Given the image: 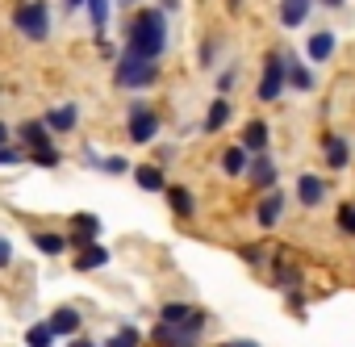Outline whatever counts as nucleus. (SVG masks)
Masks as SVG:
<instances>
[{"label":"nucleus","instance_id":"1","mask_svg":"<svg viewBox=\"0 0 355 347\" xmlns=\"http://www.w3.org/2000/svg\"><path fill=\"white\" fill-rule=\"evenodd\" d=\"M167 42V26H163V13L159 9H142L134 22H130V51L125 55H138V59H159Z\"/></svg>","mask_w":355,"mask_h":347},{"label":"nucleus","instance_id":"2","mask_svg":"<svg viewBox=\"0 0 355 347\" xmlns=\"http://www.w3.org/2000/svg\"><path fill=\"white\" fill-rule=\"evenodd\" d=\"M13 26H17L26 38L42 42V38L51 34V13H46L42 0H26V5H17V13H13Z\"/></svg>","mask_w":355,"mask_h":347},{"label":"nucleus","instance_id":"3","mask_svg":"<svg viewBox=\"0 0 355 347\" xmlns=\"http://www.w3.org/2000/svg\"><path fill=\"white\" fill-rule=\"evenodd\" d=\"M155 76H159V63H150V59H138V55L117 59V84H125V88H146V84H155Z\"/></svg>","mask_w":355,"mask_h":347},{"label":"nucleus","instance_id":"4","mask_svg":"<svg viewBox=\"0 0 355 347\" xmlns=\"http://www.w3.org/2000/svg\"><path fill=\"white\" fill-rule=\"evenodd\" d=\"M284 71H288V59L272 55L268 67H263V80H259V101H276L280 88H284Z\"/></svg>","mask_w":355,"mask_h":347},{"label":"nucleus","instance_id":"5","mask_svg":"<svg viewBox=\"0 0 355 347\" xmlns=\"http://www.w3.org/2000/svg\"><path fill=\"white\" fill-rule=\"evenodd\" d=\"M163 322H167V326H189V330H197V335H201L205 314H201V310H193V305H180V301H167V305H163Z\"/></svg>","mask_w":355,"mask_h":347},{"label":"nucleus","instance_id":"6","mask_svg":"<svg viewBox=\"0 0 355 347\" xmlns=\"http://www.w3.org/2000/svg\"><path fill=\"white\" fill-rule=\"evenodd\" d=\"M155 134H159V117L138 105V109L130 113V138H134V142H150Z\"/></svg>","mask_w":355,"mask_h":347},{"label":"nucleus","instance_id":"7","mask_svg":"<svg viewBox=\"0 0 355 347\" xmlns=\"http://www.w3.org/2000/svg\"><path fill=\"white\" fill-rule=\"evenodd\" d=\"M155 343H163V347H197V330H189V326H159L155 330Z\"/></svg>","mask_w":355,"mask_h":347},{"label":"nucleus","instance_id":"8","mask_svg":"<svg viewBox=\"0 0 355 347\" xmlns=\"http://www.w3.org/2000/svg\"><path fill=\"white\" fill-rule=\"evenodd\" d=\"M309 9H313V0H280V22H284V30L305 26Z\"/></svg>","mask_w":355,"mask_h":347},{"label":"nucleus","instance_id":"9","mask_svg":"<svg viewBox=\"0 0 355 347\" xmlns=\"http://www.w3.org/2000/svg\"><path fill=\"white\" fill-rule=\"evenodd\" d=\"M46 326H51V335H67V339H71V335L80 330V314H76L71 305H63V310H55V314L46 318Z\"/></svg>","mask_w":355,"mask_h":347},{"label":"nucleus","instance_id":"10","mask_svg":"<svg viewBox=\"0 0 355 347\" xmlns=\"http://www.w3.org/2000/svg\"><path fill=\"white\" fill-rule=\"evenodd\" d=\"M71 226H76V235H71V243H76V247H88V243H92V235L101 230L96 214H76V218H71Z\"/></svg>","mask_w":355,"mask_h":347},{"label":"nucleus","instance_id":"11","mask_svg":"<svg viewBox=\"0 0 355 347\" xmlns=\"http://www.w3.org/2000/svg\"><path fill=\"white\" fill-rule=\"evenodd\" d=\"M251 180H255V189H276V163L268 159V155H259L255 163H251Z\"/></svg>","mask_w":355,"mask_h":347},{"label":"nucleus","instance_id":"12","mask_svg":"<svg viewBox=\"0 0 355 347\" xmlns=\"http://www.w3.org/2000/svg\"><path fill=\"white\" fill-rule=\"evenodd\" d=\"M76 117H80V113H76V105H59V109H51V113L42 117V126H46V130H71V126H76Z\"/></svg>","mask_w":355,"mask_h":347},{"label":"nucleus","instance_id":"13","mask_svg":"<svg viewBox=\"0 0 355 347\" xmlns=\"http://www.w3.org/2000/svg\"><path fill=\"white\" fill-rule=\"evenodd\" d=\"M297 197H301V205H318V201L326 197V185H322L318 176H301V180H297Z\"/></svg>","mask_w":355,"mask_h":347},{"label":"nucleus","instance_id":"14","mask_svg":"<svg viewBox=\"0 0 355 347\" xmlns=\"http://www.w3.org/2000/svg\"><path fill=\"white\" fill-rule=\"evenodd\" d=\"M280 210H284V197L272 189V193L259 201V226H276V222H280Z\"/></svg>","mask_w":355,"mask_h":347},{"label":"nucleus","instance_id":"15","mask_svg":"<svg viewBox=\"0 0 355 347\" xmlns=\"http://www.w3.org/2000/svg\"><path fill=\"white\" fill-rule=\"evenodd\" d=\"M247 167H251V159H247L243 146H230V151L222 155V171H226V176H243Z\"/></svg>","mask_w":355,"mask_h":347},{"label":"nucleus","instance_id":"16","mask_svg":"<svg viewBox=\"0 0 355 347\" xmlns=\"http://www.w3.org/2000/svg\"><path fill=\"white\" fill-rule=\"evenodd\" d=\"M243 151H263L268 146V126L263 121H251L247 130H243V142H239Z\"/></svg>","mask_w":355,"mask_h":347},{"label":"nucleus","instance_id":"17","mask_svg":"<svg viewBox=\"0 0 355 347\" xmlns=\"http://www.w3.org/2000/svg\"><path fill=\"white\" fill-rule=\"evenodd\" d=\"M163 193H167L171 210L180 214V218H189V214H193V193H189V189H180V185H171V189H163Z\"/></svg>","mask_w":355,"mask_h":347},{"label":"nucleus","instance_id":"18","mask_svg":"<svg viewBox=\"0 0 355 347\" xmlns=\"http://www.w3.org/2000/svg\"><path fill=\"white\" fill-rule=\"evenodd\" d=\"M105 264H109L105 247H84V255L76 260V272H92V268H105Z\"/></svg>","mask_w":355,"mask_h":347},{"label":"nucleus","instance_id":"19","mask_svg":"<svg viewBox=\"0 0 355 347\" xmlns=\"http://www.w3.org/2000/svg\"><path fill=\"white\" fill-rule=\"evenodd\" d=\"M330 55H334V34H326V30L313 34V38H309V59L322 63V59H330Z\"/></svg>","mask_w":355,"mask_h":347},{"label":"nucleus","instance_id":"20","mask_svg":"<svg viewBox=\"0 0 355 347\" xmlns=\"http://www.w3.org/2000/svg\"><path fill=\"white\" fill-rule=\"evenodd\" d=\"M134 180H138L142 189H150V193H163V189H167V185H163V171H159V167H138V171H134Z\"/></svg>","mask_w":355,"mask_h":347},{"label":"nucleus","instance_id":"21","mask_svg":"<svg viewBox=\"0 0 355 347\" xmlns=\"http://www.w3.org/2000/svg\"><path fill=\"white\" fill-rule=\"evenodd\" d=\"M226 121H230V105H226V101H214V105H209V117H205V130L218 134Z\"/></svg>","mask_w":355,"mask_h":347},{"label":"nucleus","instance_id":"22","mask_svg":"<svg viewBox=\"0 0 355 347\" xmlns=\"http://www.w3.org/2000/svg\"><path fill=\"white\" fill-rule=\"evenodd\" d=\"M326 163H330V167H347V142L326 138Z\"/></svg>","mask_w":355,"mask_h":347},{"label":"nucleus","instance_id":"23","mask_svg":"<svg viewBox=\"0 0 355 347\" xmlns=\"http://www.w3.org/2000/svg\"><path fill=\"white\" fill-rule=\"evenodd\" d=\"M26 343H30V347H51V343H55V335H51V326H46V322H38V326H30V330H26Z\"/></svg>","mask_w":355,"mask_h":347},{"label":"nucleus","instance_id":"24","mask_svg":"<svg viewBox=\"0 0 355 347\" xmlns=\"http://www.w3.org/2000/svg\"><path fill=\"white\" fill-rule=\"evenodd\" d=\"M21 134H26V142H30L34 151H38V146H46V126H42V121H26V126H21Z\"/></svg>","mask_w":355,"mask_h":347},{"label":"nucleus","instance_id":"25","mask_svg":"<svg viewBox=\"0 0 355 347\" xmlns=\"http://www.w3.org/2000/svg\"><path fill=\"white\" fill-rule=\"evenodd\" d=\"M88 9H92V26H96V34H105V22H109V0H88Z\"/></svg>","mask_w":355,"mask_h":347},{"label":"nucleus","instance_id":"26","mask_svg":"<svg viewBox=\"0 0 355 347\" xmlns=\"http://www.w3.org/2000/svg\"><path fill=\"white\" fill-rule=\"evenodd\" d=\"M105 347H138V330H134V326H125V330H121V335H113Z\"/></svg>","mask_w":355,"mask_h":347},{"label":"nucleus","instance_id":"27","mask_svg":"<svg viewBox=\"0 0 355 347\" xmlns=\"http://www.w3.org/2000/svg\"><path fill=\"white\" fill-rule=\"evenodd\" d=\"M38 247H42V251H46V255H59V251H63V247H67V243H63V239H59V235H38Z\"/></svg>","mask_w":355,"mask_h":347},{"label":"nucleus","instance_id":"28","mask_svg":"<svg viewBox=\"0 0 355 347\" xmlns=\"http://www.w3.org/2000/svg\"><path fill=\"white\" fill-rule=\"evenodd\" d=\"M288 80H293L297 88H313V76H309L305 67H288Z\"/></svg>","mask_w":355,"mask_h":347},{"label":"nucleus","instance_id":"29","mask_svg":"<svg viewBox=\"0 0 355 347\" xmlns=\"http://www.w3.org/2000/svg\"><path fill=\"white\" fill-rule=\"evenodd\" d=\"M30 159H34V163H42V167H55V163H59V155H55L51 146H38V151H34Z\"/></svg>","mask_w":355,"mask_h":347},{"label":"nucleus","instance_id":"30","mask_svg":"<svg viewBox=\"0 0 355 347\" xmlns=\"http://www.w3.org/2000/svg\"><path fill=\"white\" fill-rule=\"evenodd\" d=\"M338 226H343L347 235H355V205H343V210H338Z\"/></svg>","mask_w":355,"mask_h":347},{"label":"nucleus","instance_id":"31","mask_svg":"<svg viewBox=\"0 0 355 347\" xmlns=\"http://www.w3.org/2000/svg\"><path fill=\"white\" fill-rule=\"evenodd\" d=\"M5 163H21V151L17 146H0V167Z\"/></svg>","mask_w":355,"mask_h":347},{"label":"nucleus","instance_id":"32","mask_svg":"<svg viewBox=\"0 0 355 347\" xmlns=\"http://www.w3.org/2000/svg\"><path fill=\"white\" fill-rule=\"evenodd\" d=\"M9 260H13V247H9L5 239H0V268H9Z\"/></svg>","mask_w":355,"mask_h":347},{"label":"nucleus","instance_id":"33","mask_svg":"<svg viewBox=\"0 0 355 347\" xmlns=\"http://www.w3.org/2000/svg\"><path fill=\"white\" fill-rule=\"evenodd\" d=\"M222 347H259V343H251V339H230V343H222Z\"/></svg>","mask_w":355,"mask_h":347},{"label":"nucleus","instance_id":"34","mask_svg":"<svg viewBox=\"0 0 355 347\" xmlns=\"http://www.w3.org/2000/svg\"><path fill=\"white\" fill-rule=\"evenodd\" d=\"M0 146H9V126L0 121Z\"/></svg>","mask_w":355,"mask_h":347},{"label":"nucleus","instance_id":"35","mask_svg":"<svg viewBox=\"0 0 355 347\" xmlns=\"http://www.w3.org/2000/svg\"><path fill=\"white\" fill-rule=\"evenodd\" d=\"M71 347H96V343H88V339H76V343H71Z\"/></svg>","mask_w":355,"mask_h":347},{"label":"nucleus","instance_id":"36","mask_svg":"<svg viewBox=\"0 0 355 347\" xmlns=\"http://www.w3.org/2000/svg\"><path fill=\"white\" fill-rule=\"evenodd\" d=\"M175 5H180V0H163V9H175Z\"/></svg>","mask_w":355,"mask_h":347},{"label":"nucleus","instance_id":"37","mask_svg":"<svg viewBox=\"0 0 355 347\" xmlns=\"http://www.w3.org/2000/svg\"><path fill=\"white\" fill-rule=\"evenodd\" d=\"M322 5H330V9H338V5H343V0H322Z\"/></svg>","mask_w":355,"mask_h":347},{"label":"nucleus","instance_id":"38","mask_svg":"<svg viewBox=\"0 0 355 347\" xmlns=\"http://www.w3.org/2000/svg\"><path fill=\"white\" fill-rule=\"evenodd\" d=\"M76 5H84V0H67V9H76Z\"/></svg>","mask_w":355,"mask_h":347}]
</instances>
